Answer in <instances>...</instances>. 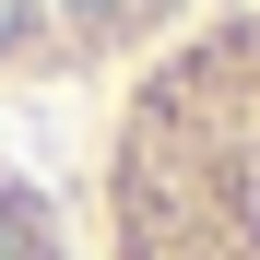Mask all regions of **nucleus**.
<instances>
[{"instance_id": "f257e3e1", "label": "nucleus", "mask_w": 260, "mask_h": 260, "mask_svg": "<svg viewBox=\"0 0 260 260\" xmlns=\"http://www.w3.org/2000/svg\"><path fill=\"white\" fill-rule=\"evenodd\" d=\"M107 260H260V0H225L118 83L95 142Z\"/></svg>"}, {"instance_id": "f03ea898", "label": "nucleus", "mask_w": 260, "mask_h": 260, "mask_svg": "<svg viewBox=\"0 0 260 260\" xmlns=\"http://www.w3.org/2000/svg\"><path fill=\"white\" fill-rule=\"evenodd\" d=\"M225 0H0V95L59 83H130L166 36H189Z\"/></svg>"}, {"instance_id": "7ed1b4c3", "label": "nucleus", "mask_w": 260, "mask_h": 260, "mask_svg": "<svg viewBox=\"0 0 260 260\" xmlns=\"http://www.w3.org/2000/svg\"><path fill=\"white\" fill-rule=\"evenodd\" d=\"M0 260H83L71 225H59V201L24 178V166H0Z\"/></svg>"}]
</instances>
